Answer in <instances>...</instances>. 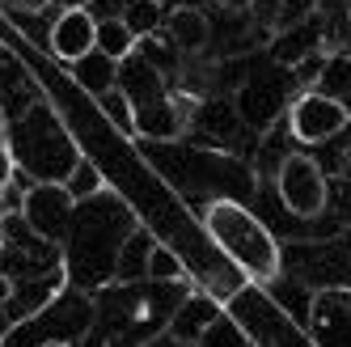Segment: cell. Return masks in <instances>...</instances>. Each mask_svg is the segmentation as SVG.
<instances>
[{"label":"cell","mask_w":351,"mask_h":347,"mask_svg":"<svg viewBox=\"0 0 351 347\" xmlns=\"http://www.w3.org/2000/svg\"><path fill=\"white\" fill-rule=\"evenodd\" d=\"M136 229L132 212L123 208L119 195L110 191H97L93 200H81L77 212H72V225H68V254H64V271H68V284L77 288H106L114 280V259H119V246Z\"/></svg>","instance_id":"6da1fadb"},{"label":"cell","mask_w":351,"mask_h":347,"mask_svg":"<svg viewBox=\"0 0 351 347\" xmlns=\"http://www.w3.org/2000/svg\"><path fill=\"white\" fill-rule=\"evenodd\" d=\"M204 229L212 233L220 254L229 259L245 280L271 284L280 276V246H275V233L250 208H241L237 200H212L204 208Z\"/></svg>","instance_id":"7a4b0ae2"},{"label":"cell","mask_w":351,"mask_h":347,"mask_svg":"<svg viewBox=\"0 0 351 347\" xmlns=\"http://www.w3.org/2000/svg\"><path fill=\"white\" fill-rule=\"evenodd\" d=\"M119 89H123V97H128V106H132V132L136 136L169 144V140H178L186 132L182 106L173 102L157 60L140 56V43H136L132 56L119 60Z\"/></svg>","instance_id":"3957f363"},{"label":"cell","mask_w":351,"mask_h":347,"mask_svg":"<svg viewBox=\"0 0 351 347\" xmlns=\"http://www.w3.org/2000/svg\"><path fill=\"white\" fill-rule=\"evenodd\" d=\"M9 148H13V161L26 169L34 182H64L68 169L81 161V148L72 144L60 115L51 110V102H43V97L30 102L21 110V119L13 123Z\"/></svg>","instance_id":"277c9868"},{"label":"cell","mask_w":351,"mask_h":347,"mask_svg":"<svg viewBox=\"0 0 351 347\" xmlns=\"http://www.w3.org/2000/svg\"><path fill=\"white\" fill-rule=\"evenodd\" d=\"M284 123H288V132H292L296 144H326V140H335L339 132L351 128V110L343 102H335L330 93L305 89V93H296L288 102Z\"/></svg>","instance_id":"5b68a950"},{"label":"cell","mask_w":351,"mask_h":347,"mask_svg":"<svg viewBox=\"0 0 351 347\" xmlns=\"http://www.w3.org/2000/svg\"><path fill=\"white\" fill-rule=\"evenodd\" d=\"M275 191L292 216L313 220L326 212V174L309 153H288L280 161V174H275Z\"/></svg>","instance_id":"8992f818"},{"label":"cell","mask_w":351,"mask_h":347,"mask_svg":"<svg viewBox=\"0 0 351 347\" xmlns=\"http://www.w3.org/2000/svg\"><path fill=\"white\" fill-rule=\"evenodd\" d=\"M21 220L26 229L47 241V246H64L68 237V225H72V212H77V200L64 191V182H34L21 200Z\"/></svg>","instance_id":"52a82bcc"},{"label":"cell","mask_w":351,"mask_h":347,"mask_svg":"<svg viewBox=\"0 0 351 347\" xmlns=\"http://www.w3.org/2000/svg\"><path fill=\"white\" fill-rule=\"evenodd\" d=\"M64 288H68V271H64V263L51 267V271H43V276H34V280H26V284L13 280V292H9L5 309H0V335L13 331V326H21V322L34 318L38 309H47Z\"/></svg>","instance_id":"ba28073f"},{"label":"cell","mask_w":351,"mask_h":347,"mask_svg":"<svg viewBox=\"0 0 351 347\" xmlns=\"http://www.w3.org/2000/svg\"><path fill=\"white\" fill-rule=\"evenodd\" d=\"M309 331L317 347H351V288H326L313 296Z\"/></svg>","instance_id":"9c48e42d"},{"label":"cell","mask_w":351,"mask_h":347,"mask_svg":"<svg viewBox=\"0 0 351 347\" xmlns=\"http://www.w3.org/2000/svg\"><path fill=\"white\" fill-rule=\"evenodd\" d=\"M93 26H97V17L89 9H64L56 17V26H51V56L60 64L81 60L93 47Z\"/></svg>","instance_id":"30bf717a"},{"label":"cell","mask_w":351,"mask_h":347,"mask_svg":"<svg viewBox=\"0 0 351 347\" xmlns=\"http://www.w3.org/2000/svg\"><path fill=\"white\" fill-rule=\"evenodd\" d=\"M322 26L313 17L305 21H292V26H280L275 30V43H271V60L275 64H284V68H296V64H305L309 56H322Z\"/></svg>","instance_id":"8fae6325"},{"label":"cell","mask_w":351,"mask_h":347,"mask_svg":"<svg viewBox=\"0 0 351 347\" xmlns=\"http://www.w3.org/2000/svg\"><path fill=\"white\" fill-rule=\"evenodd\" d=\"M216 313H220V301H216V296H204V292L182 296L178 309L169 313V326H165V331H169V339L178 343V347H195L199 331H204Z\"/></svg>","instance_id":"7c38bea8"},{"label":"cell","mask_w":351,"mask_h":347,"mask_svg":"<svg viewBox=\"0 0 351 347\" xmlns=\"http://www.w3.org/2000/svg\"><path fill=\"white\" fill-rule=\"evenodd\" d=\"M72 81H77L89 97H102L106 89L119 85V60H110L106 51H97V47H89V51L81 60H72Z\"/></svg>","instance_id":"4fadbf2b"},{"label":"cell","mask_w":351,"mask_h":347,"mask_svg":"<svg viewBox=\"0 0 351 347\" xmlns=\"http://www.w3.org/2000/svg\"><path fill=\"white\" fill-rule=\"evenodd\" d=\"M165 26H169L173 47H178V51H186V56H199V51L212 43V21L199 13V9H173V13L165 17Z\"/></svg>","instance_id":"5bb4252c"},{"label":"cell","mask_w":351,"mask_h":347,"mask_svg":"<svg viewBox=\"0 0 351 347\" xmlns=\"http://www.w3.org/2000/svg\"><path fill=\"white\" fill-rule=\"evenodd\" d=\"M153 233L148 229H132L128 237H123V246H119V259H114V280L119 284H136V280H144V267H148V250H153Z\"/></svg>","instance_id":"9a60e30c"},{"label":"cell","mask_w":351,"mask_h":347,"mask_svg":"<svg viewBox=\"0 0 351 347\" xmlns=\"http://www.w3.org/2000/svg\"><path fill=\"white\" fill-rule=\"evenodd\" d=\"M313 89L330 93L335 102H343L351 110V56L335 51V56H322L317 64V77H313Z\"/></svg>","instance_id":"2e32d148"},{"label":"cell","mask_w":351,"mask_h":347,"mask_svg":"<svg viewBox=\"0 0 351 347\" xmlns=\"http://www.w3.org/2000/svg\"><path fill=\"white\" fill-rule=\"evenodd\" d=\"M136 43H140V38H136L128 26H123V17H102V21L93 26V47H97V51H106L110 60L132 56Z\"/></svg>","instance_id":"e0dca14e"},{"label":"cell","mask_w":351,"mask_h":347,"mask_svg":"<svg viewBox=\"0 0 351 347\" xmlns=\"http://www.w3.org/2000/svg\"><path fill=\"white\" fill-rule=\"evenodd\" d=\"M119 17H123V26H128V30L144 43L148 34H157V30H161L165 9H161V0H128Z\"/></svg>","instance_id":"ac0fdd59"},{"label":"cell","mask_w":351,"mask_h":347,"mask_svg":"<svg viewBox=\"0 0 351 347\" xmlns=\"http://www.w3.org/2000/svg\"><path fill=\"white\" fill-rule=\"evenodd\" d=\"M195 347H250V335L237 326V322L229 318V313H216L204 331H199V339H195Z\"/></svg>","instance_id":"d6986e66"},{"label":"cell","mask_w":351,"mask_h":347,"mask_svg":"<svg viewBox=\"0 0 351 347\" xmlns=\"http://www.w3.org/2000/svg\"><path fill=\"white\" fill-rule=\"evenodd\" d=\"M64 191H68V195H72L77 204H81V200H93L97 191H106V182H102V169H97L93 161H85V157H81L77 165L68 169V178H64Z\"/></svg>","instance_id":"ffe728a7"},{"label":"cell","mask_w":351,"mask_h":347,"mask_svg":"<svg viewBox=\"0 0 351 347\" xmlns=\"http://www.w3.org/2000/svg\"><path fill=\"white\" fill-rule=\"evenodd\" d=\"M182 276H186V267H182V259H178V254L161 250V246H153V250H148L144 280H153V284H178Z\"/></svg>","instance_id":"44dd1931"},{"label":"cell","mask_w":351,"mask_h":347,"mask_svg":"<svg viewBox=\"0 0 351 347\" xmlns=\"http://www.w3.org/2000/svg\"><path fill=\"white\" fill-rule=\"evenodd\" d=\"M97 102V110H102L119 132H132V106H128V97H123V89L114 85V89H106L102 97H93Z\"/></svg>","instance_id":"7402d4cb"},{"label":"cell","mask_w":351,"mask_h":347,"mask_svg":"<svg viewBox=\"0 0 351 347\" xmlns=\"http://www.w3.org/2000/svg\"><path fill=\"white\" fill-rule=\"evenodd\" d=\"M322 0H275V30L280 26H292V21H305V17H317Z\"/></svg>","instance_id":"603a6c76"},{"label":"cell","mask_w":351,"mask_h":347,"mask_svg":"<svg viewBox=\"0 0 351 347\" xmlns=\"http://www.w3.org/2000/svg\"><path fill=\"white\" fill-rule=\"evenodd\" d=\"M13 174H17V161H13V148H9V132L0 128V200H5Z\"/></svg>","instance_id":"cb8c5ba5"},{"label":"cell","mask_w":351,"mask_h":347,"mask_svg":"<svg viewBox=\"0 0 351 347\" xmlns=\"http://www.w3.org/2000/svg\"><path fill=\"white\" fill-rule=\"evenodd\" d=\"M220 9H229V13H250V5H254V0H216Z\"/></svg>","instance_id":"d4e9b609"},{"label":"cell","mask_w":351,"mask_h":347,"mask_svg":"<svg viewBox=\"0 0 351 347\" xmlns=\"http://www.w3.org/2000/svg\"><path fill=\"white\" fill-rule=\"evenodd\" d=\"M9 292H13V280L0 271V309H5V301H9Z\"/></svg>","instance_id":"484cf974"},{"label":"cell","mask_w":351,"mask_h":347,"mask_svg":"<svg viewBox=\"0 0 351 347\" xmlns=\"http://www.w3.org/2000/svg\"><path fill=\"white\" fill-rule=\"evenodd\" d=\"M38 347H72V343H64V339H51V343H38Z\"/></svg>","instance_id":"4316f807"}]
</instances>
